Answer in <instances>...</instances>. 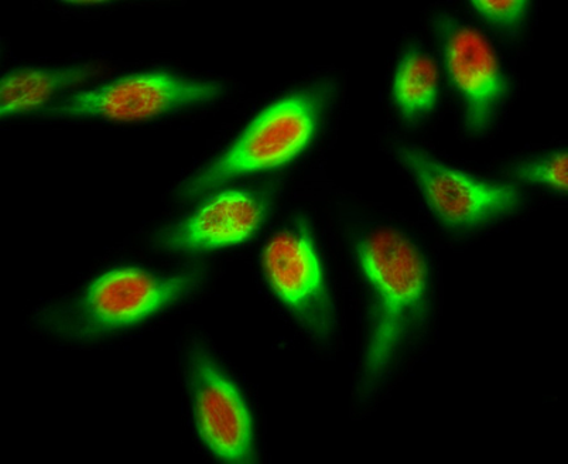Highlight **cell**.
Listing matches in <instances>:
<instances>
[{"mask_svg":"<svg viewBox=\"0 0 568 464\" xmlns=\"http://www.w3.org/2000/svg\"><path fill=\"white\" fill-rule=\"evenodd\" d=\"M203 265L174 273H156L139 266H119L102 273L84 291L36 319L43 332L69 342H90L134 326L203 285Z\"/></svg>","mask_w":568,"mask_h":464,"instance_id":"cell-2","label":"cell"},{"mask_svg":"<svg viewBox=\"0 0 568 464\" xmlns=\"http://www.w3.org/2000/svg\"><path fill=\"white\" fill-rule=\"evenodd\" d=\"M334 95V81L322 80L273 102L225 152L180 185L179 198L199 200L236 179L292 162L316 137Z\"/></svg>","mask_w":568,"mask_h":464,"instance_id":"cell-3","label":"cell"},{"mask_svg":"<svg viewBox=\"0 0 568 464\" xmlns=\"http://www.w3.org/2000/svg\"><path fill=\"white\" fill-rule=\"evenodd\" d=\"M189 383L205 446L224 462H255L252 417L244 396L203 344L190 350Z\"/></svg>","mask_w":568,"mask_h":464,"instance_id":"cell-7","label":"cell"},{"mask_svg":"<svg viewBox=\"0 0 568 464\" xmlns=\"http://www.w3.org/2000/svg\"><path fill=\"white\" fill-rule=\"evenodd\" d=\"M100 74L101 67L92 63L7 72L0 81V115L7 120L38 111L55 97L87 84Z\"/></svg>","mask_w":568,"mask_h":464,"instance_id":"cell-10","label":"cell"},{"mask_svg":"<svg viewBox=\"0 0 568 464\" xmlns=\"http://www.w3.org/2000/svg\"><path fill=\"white\" fill-rule=\"evenodd\" d=\"M271 205V190H225L160 230L153 245L168 254L193 255L244 244L265 223Z\"/></svg>","mask_w":568,"mask_h":464,"instance_id":"cell-8","label":"cell"},{"mask_svg":"<svg viewBox=\"0 0 568 464\" xmlns=\"http://www.w3.org/2000/svg\"><path fill=\"white\" fill-rule=\"evenodd\" d=\"M438 100V67L420 48L403 53L394 79V101L407 125L425 120Z\"/></svg>","mask_w":568,"mask_h":464,"instance_id":"cell-11","label":"cell"},{"mask_svg":"<svg viewBox=\"0 0 568 464\" xmlns=\"http://www.w3.org/2000/svg\"><path fill=\"white\" fill-rule=\"evenodd\" d=\"M475 12L481 14L489 23L497 28L514 30L519 29L528 17L529 2L525 0H509V2H471Z\"/></svg>","mask_w":568,"mask_h":464,"instance_id":"cell-13","label":"cell"},{"mask_svg":"<svg viewBox=\"0 0 568 464\" xmlns=\"http://www.w3.org/2000/svg\"><path fill=\"white\" fill-rule=\"evenodd\" d=\"M355 250L375 299L364 370L365 390H372L425 317L430 270L420 249L399 230L366 232Z\"/></svg>","mask_w":568,"mask_h":464,"instance_id":"cell-1","label":"cell"},{"mask_svg":"<svg viewBox=\"0 0 568 464\" xmlns=\"http://www.w3.org/2000/svg\"><path fill=\"white\" fill-rule=\"evenodd\" d=\"M396 154L416 180L428 209L453 231L495 223L515 213L524 201L516 185L471 176L413 144H399Z\"/></svg>","mask_w":568,"mask_h":464,"instance_id":"cell-5","label":"cell"},{"mask_svg":"<svg viewBox=\"0 0 568 464\" xmlns=\"http://www.w3.org/2000/svg\"><path fill=\"white\" fill-rule=\"evenodd\" d=\"M513 174L521 182L546 185L556 192L567 193L568 154L561 151L521 162L513 169Z\"/></svg>","mask_w":568,"mask_h":464,"instance_id":"cell-12","label":"cell"},{"mask_svg":"<svg viewBox=\"0 0 568 464\" xmlns=\"http://www.w3.org/2000/svg\"><path fill=\"white\" fill-rule=\"evenodd\" d=\"M226 92L219 81L169 71L134 72L94 89L75 92L45 108L51 120L139 122L182 108L210 104Z\"/></svg>","mask_w":568,"mask_h":464,"instance_id":"cell-4","label":"cell"},{"mask_svg":"<svg viewBox=\"0 0 568 464\" xmlns=\"http://www.w3.org/2000/svg\"><path fill=\"white\" fill-rule=\"evenodd\" d=\"M454 89L466 107L469 132H484L508 95L497 53L479 30L440 14L435 22Z\"/></svg>","mask_w":568,"mask_h":464,"instance_id":"cell-9","label":"cell"},{"mask_svg":"<svg viewBox=\"0 0 568 464\" xmlns=\"http://www.w3.org/2000/svg\"><path fill=\"white\" fill-rule=\"evenodd\" d=\"M70 4H77V7H97V4H105L103 2H70Z\"/></svg>","mask_w":568,"mask_h":464,"instance_id":"cell-14","label":"cell"},{"mask_svg":"<svg viewBox=\"0 0 568 464\" xmlns=\"http://www.w3.org/2000/svg\"><path fill=\"white\" fill-rule=\"evenodd\" d=\"M262 268L273 293L316 342L332 337L334 309L312 230L304 219L292 221L268 240Z\"/></svg>","mask_w":568,"mask_h":464,"instance_id":"cell-6","label":"cell"}]
</instances>
